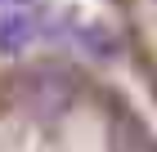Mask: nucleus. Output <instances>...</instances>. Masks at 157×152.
Returning a JSON list of instances; mask_svg holds the SVG:
<instances>
[{"label":"nucleus","mask_w":157,"mask_h":152,"mask_svg":"<svg viewBox=\"0 0 157 152\" xmlns=\"http://www.w3.org/2000/svg\"><path fill=\"white\" fill-rule=\"evenodd\" d=\"M36 40V13L32 9H9L0 18V54H23Z\"/></svg>","instance_id":"nucleus-2"},{"label":"nucleus","mask_w":157,"mask_h":152,"mask_svg":"<svg viewBox=\"0 0 157 152\" xmlns=\"http://www.w3.org/2000/svg\"><path fill=\"white\" fill-rule=\"evenodd\" d=\"M27 103L36 107V112H45V117H54V112H63V107L72 103V81L59 76V72H40L27 85Z\"/></svg>","instance_id":"nucleus-1"},{"label":"nucleus","mask_w":157,"mask_h":152,"mask_svg":"<svg viewBox=\"0 0 157 152\" xmlns=\"http://www.w3.org/2000/svg\"><path fill=\"white\" fill-rule=\"evenodd\" d=\"M81 45L90 49V54H112V36L103 32V27H85V32H81Z\"/></svg>","instance_id":"nucleus-4"},{"label":"nucleus","mask_w":157,"mask_h":152,"mask_svg":"<svg viewBox=\"0 0 157 152\" xmlns=\"http://www.w3.org/2000/svg\"><path fill=\"white\" fill-rule=\"evenodd\" d=\"M112 143H117V152H157V139L148 134V130H139L135 121L130 125H117Z\"/></svg>","instance_id":"nucleus-3"}]
</instances>
